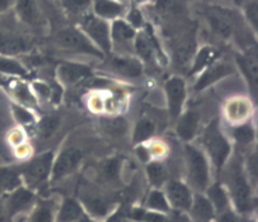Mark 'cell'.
<instances>
[{
  "label": "cell",
  "mask_w": 258,
  "mask_h": 222,
  "mask_svg": "<svg viewBox=\"0 0 258 222\" xmlns=\"http://www.w3.org/2000/svg\"><path fill=\"white\" fill-rule=\"evenodd\" d=\"M204 143L207 146L208 151L214 158V162L218 167H222L224 160L227 158L230 152V147L226 142V139L222 136L219 130L216 128V123H212L211 126L208 127L204 134Z\"/></svg>",
  "instance_id": "1"
},
{
  "label": "cell",
  "mask_w": 258,
  "mask_h": 222,
  "mask_svg": "<svg viewBox=\"0 0 258 222\" xmlns=\"http://www.w3.org/2000/svg\"><path fill=\"white\" fill-rule=\"evenodd\" d=\"M57 43L63 49H69L73 51H80V53H89V54L100 55L95 47L91 45L88 39L80 31L76 30H63L57 35Z\"/></svg>",
  "instance_id": "2"
},
{
  "label": "cell",
  "mask_w": 258,
  "mask_h": 222,
  "mask_svg": "<svg viewBox=\"0 0 258 222\" xmlns=\"http://www.w3.org/2000/svg\"><path fill=\"white\" fill-rule=\"evenodd\" d=\"M186 154L189 160V172L192 182L199 189H206L208 183V167L204 156L202 155V152L192 147L186 148Z\"/></svg>",
  "instance_id": "3"
},
{
  "label": "cell",
  "mask_w": 258,
  "mask_h": 222,
  "mask_svg": "<svg viewBox=\"0 0 258 222\" xmlns=\"http://www.w3.org/2000/svg\"><path fill=\"white\" fill-rule=\"evenodd\" d=\"M83 27L88 33L89 37L102 47V50L110 51V30H108L106 22H103L102 19H98V18L89 17L84 21Z\"/></svg>",
  "instance_id": "4"
},
{
  "label": "cell",
  "mask_w": 258,
  "mask_h": 222,
  "mask_svg": "<svg viewBox=\"0 0 258 222\" xmlns=\"http://www.w3.org/2000/svg\"><path fill=\"white\" fill-rule=\"evenodd\" d=\"M81 160V152L77 148H67L61 152L53 168V179L58 180L68 175L79 166Z\"/></svg>",
  "instance_id": "5"
},
{
  "label": "cell",
  "mask_w": 258,
  "mask_h": 222,
  "mask_svg": "<svg viewBox=\"0 0 258 222\" xmlns=\"http://www.w3.org/2000/svg\"><path fill=\"white\" fill-rule=\"evenodd\" d=\"M233 195L237 203V207L241 211H249L251 209V199H250L249 186L246 183L245 178L242 175L241 170H235L231 180Z\"/></svg>",
  "instance_id": "6"
},
{
  "label": "cell",
  "mask_w": 258,
  "mask_h": 222,
  "mask_svg": "<svg viewBox=\"0 0 258 222\" xmlns=\"http://www.w3.org/2000/svg\"><path fill=\"white\" fill-rule=\"evenodd\" d=\"M51 160H53V155L51 154H46V155L39 156L38 159L33 160L26 167L25 175L26 179L29 180V183L38 184L39 182H42L46 178L49 171H50Z\"/></svg>",
  "instance_id": "7"
},
{
  "label": "cell",
  "mask_w": 258,
  "mask_h": 222,
  "mask_svg": "<svg viewBox=\"0 0 258 222\" xmlns=\"http://www.w3.org/2000/svg\"><path fill=\"white\" fill-rule=\"evenodd\" d=\"M166 93L169 100V109L172 116H177L182 108V102L185 98V85L181 78H170L166 82Z\"/></svg>",
  "instance_id": "8"
},
{
  "label": "cell",
  "mask_w": 258,
  "mask_h": 222,
  "mask_svg": "<svg viewBox=\"0 0 258 222\" xmlns=\"http://www.w3.org/2000/svg\"><path fill=\"white\" fill-rule=\"evenodd\" d=\"M58 74L65 82H77L91 76V69L80 63H62L58 67Z\"/></svg>",
  "instance_id": "9"
},
{
  "label": "cell",
  "mask_w": 258,
  "mask_h": 222,
  "mask_svg": "<svg viewBox=\"0 0 258 222\" xmlns=\"http://www.w3.org/2000/svg\"><path fill=\"white\" fill-rule=\"evenodd\" d=\"M168 194L169 199L174 206L180 209H189L192 203V197H190L189 190L185 186L178 182H172L168 187Z\"/></svg>",
  "instance_id": "10"
},
{
  "label": "cell",
  "mask_w": 258,
  "mask_h": 222,
  "mask_svg": "<svg viewBox=\"0 0 258 222\" xmlns=\"http://www.w3.org/2000/svg\"><path fill=\"white\" fill-rule=\"evenodd\" d=\"M17 11L22 21L29 25H37L41 18L35 0H18Z\"/></svg>",
  "instance_id": "11"
},
{
  "label": "cell",
  "mask_w": 258,
  "mask_h": 222,
  "mask_svg": "<svg viewBox=\"0 0 258 222\" xmlns=\"http://www.w3.org/2000/svg\"><path fill=\"white\" fill-rule=\"evenodd\" d=\"M27 43L25 39L0 34V53L6 55H15L27 50Z\"/></svg>",
  "instance_id": "12"
},
{
  "label": "cell",
  "mask_w": 258,
  "mask_h": 222,
  "mask_svg": "<svg viewBox=\"0 0 258 222\" xmlns=\"http://www.w3.org/2000/svg\"><path fill=\"white\" fill-rule=\"evenodd\" d=\"M230 71H231V69H230L227 65H218V66H214L211 67V69H208L203 76L200 77V80L198 81V84L195 85V89L202 90V89H204L206 86H208V85H211L212 82H216V81L220 80V78H223L224 76L230 74Z\"/></svg>",
  "instance_id": "13"
},
{
  "label": "cell",
  "mask_w": 258,
  "mask_h": 222,
  "mask_svg": "<svg viewBox=\"0 0 258 222\" xmlns=\"http://www.w3.org/2000/svg\"><path fill=\"white\" fill-rule=\"evenodd\" d=\"M198 124H199V116H198V114L188 112L178 123L177 132L180 135V138L184 139V140H189V139L194 138L196 128H198Z\"/></svg>",
  "instance_id": "14"
},
{
  "label": "cell",
  "mask_w": 258,
  "mask_h": 222,
  "mask_svg": "<svg viewBox=\"0 0 258 222\" xmlns=\"http://www.w3.org/2000/svg\"><path fill=\"white\" fill-rule=\"evenodd\" d=\"M112 67L118 73L127 77H138L142 73V66L136 59L115 58L112 61Z\"/></svg>",
  "instance_id": "15"
},
{
  "label": "cell",
  "mask_w": 258,
  "mask_h": 222,
  "mask_svg": "<svg viewBox=\"0 0 258 222\" xmlns=\"http://www.w3.org/2000/svg\"><path fill=\"white\" fill-rule=\"evenodd\" d=\"M95 13L99 17L115 18L123 13V7L112 0H95Z\"/></svg>",
  "instance_id": "16"
},
{
  "label": "cell",
  "mask_w": 258,
  "mask_h": 222,
  "mask_svg": "<svg viewBox=\"0 0 258 222\" xmlns=\"http://www.w3.org/2000/svg\"><path fill=\"white\" fill-rule=\"evenodd\" d=\"M195 38L190 35V37H188V38H185L184 41L178 43L177 47H176V51H174V58H176L178 63H185L186 61H189L190 57L195 53Z\"/></svg>",
  "instance_id": "17"
},
{
  "label": "cell",
  "mask_w": 258,
  "mask_h": 222,
  "mask_svg": "<svg viewBox=\"0 0 258 222\" xmlns=\"http://www.w3.org/2000/svg\"><path fill=\"white\" fill-rule=\"evenodd\" d=\"M31 201H33V194L30 193L29 190H17L10 199V211L11 214L18 213V211L26 209L31 203Z\"/></svg>",
  "instance_id": "18"
},
{
  "label": "cell",
  "mask_w": 258,
  "mask_h": 222,
  "mask_svg": "<svg viewBox=\"0 0 258 222\" xmlns=\"http://www.w3.org/2000/svg\"><path fill=\"white\" fill-rule=\"evenodd\" d=\"M81 217L80 206L77 205V202L73 199H67L63 202L61 211H59V222H73L77 221Z\"/></svg>",
  "instance_id": "19"
},
{
  "label": "cell",
  "mask_w": 258,
  "mask_h": 222,
  "mask_svg": "<svg viewBox=\"0 0 258 222\" xmlns=\"http://www.w3.org/2000/svg\"><path fill=\"white\" fill-rule=\"evenodd\" d=\"M210 23H211L212 30H214L218 35H220L222 38H229V37H231V34H233L234 31V27L229 19L220 17V15H211V17H210Z\"/></svg>",
  "instance_id": "20"
},
{
  "label": "cell",
  "mask_w": 258,
  "mask_h": 222,
  "mask_svg": "<svg viewBox=\"0 0 258 222\" xmlns=\"http://www.w3.org/2000/svg\"><path fill=\"white\" fill-rule=\"evenodd\" d=\"M238 65L241 66L249 81L254 85V88L257 86V80H258V67L257 62L254 59L249 58V57H243V55H238Z\"/></svg>",
  "instance_id": "21"
},
{
  "label": "cell",
  "mask_w": 258,
  "mask_h": 222,
  "mask_svg": "<svg viewBox=\"0 0 258 222\" xmlns=\"http://www.w3.org/2000/svg\"><path fill=\"white\" fill-rule=\"evenodd\" d=\"M157 9L161 14L178 15L185 11V3H184V0H158Z\"/></svg>",
  "instance_id": "22"
},
{
  "label": "cell",
  "mask_w": 258,
  "mask_h": 222,
  "mask_svg": "<svg viewBox=\"0 0 258 222\" xmlns=\"http://www.w3.org/2000/svg\"><path fill=\"white\" fill-rule=\"evenodd\" d=\"M216 55H218V53H216L215 49H212V47H203V49L199 51V54L196 55L195 63H194V66H192L190 73H196V71L202 70L203 67L210 65V63L215 59Z\"/></svg>",
  "instance_id": "23"
},
{
  "label": "cell",
  "mask_w": 258,
  "mask_h": 222,
  "mask_svg": "<svg viewBox=\"0 0 258 222\" xmlns=\"http://www.w3.org/2000/svg\"><path fill=\"white\" fill-rule=\"evenodd\" d=\"M19 184V175L13 168H0V190H14Z\"/></svg>",
  "instance_id": "24"
},
{
  "label": "cell",
  "mask_w": 258,
  "mask_h": 222,
  "mask_svg": "<svg viewBox=\"0 0 258 222\" xmlns=\"http://www.w3.org/2000/svg\"><path fill=\"white\" fill-rule=\"evenodd\" d=\"M194 210L195 214L202 219H210L214 214V209H212L211 202L208 201L207 198L198 195L195 199V205H194Z\"/></svg>",
  "instance_id": "25"
},
{
  "label": "cell",
  "mask_w": 258,
  "mask_h": 222,
  "mask_svg": "<svg viewBox=\"0 0 258 222\" xmlns=\"http://www.w3.org/2000/svg\"><path fill=\"white\" fill-rule=\"evenodd\" d=\"M136 35L134 30L130 26L122 21H116L112 26V37L118 41H126V39H132Z\"/></svg>",
  "instance_id": "26"
},
{
  "label": "cell",
  "mask_w": 258,
  "mask_h": 222,
  "mask_svg": "<svg viewBox=\"0 0 258 222\" xmlns=\"http://www.w3.org/2000/svg\"><path fill=\"white\" fill-rule=\"evenodd\" d=\"M154 132V124L150 120H142L138 123V126L134 132V142H142L150 138Z\"/></svg>",
  "instance_id": "27"
},
{
  "label": "cell",
  "mask_w": 258,
  "mask_h": 222,
  "mask_svg": "<svg viewBox=\"0 0 258 222\" xmlns=\"http://www.w3.org/2000/svg\"><path fill=\"white\" fill-rule=\"evenodd\" d=\"M103 127L104 130L111 135H115V136H120L126 132L127 124L123 119H111V120H106L103 122Z\"/></svg>",
  "instance_id": "28"
},
{
  "label": "cell",
  "mask_w": 258,
  "mask_h": 222,
  "mask_svg": "<svg viewBox=\"0 0 258 222\" xmlns=\"http://www.w3.org/2000/svg\"><path fill=\"white\" fill-rule=\"evenodd\" d=\"M210 198H211V201L214 202V205L218 207L219 210L224 209L226 205H227V197H226V193H224V190L215 184V186H212L211 189H210Z\"/></svg>",
  "instance_id": "29"
},
{
  "label": "cell",
  "mask_w": 258,
  "mask_h": 222,
  "mask_svg": "<svg viewBox=\"0 0 258 222\" xmlns=\"http://www.w3.org/2000/svg\"><path fill=\"white\" fill-rule=\"evenodd\" d=\"M148 175L150 182H152L153 184H156V186H160V184L164 183V180H165V171H164L162 166L158 163H152L149 166Z\"/></svg>",
  "instance_id": "30"
},
{
  "label": "cell",
  "mask_w": 258,
  "mask_h": 222,
  "mask_svg": "<svg viewBox=\"0 0 258 222\" xmlns=\"http://www.w3.org/2000/svg\"><path fill=\"white\" fill-rule=\"evenodd\" d=\"M91 0H62L63 9L71 14L83 13L84 10L88 9Z\"/></svg>",
  "instance_id": "31"
},
{
  "label": "cell",
  "mask_w": 258,
  "mask_h": 222,
  "mask_svg": "<svg viewBox=\"0 0 258 222\" xmlns=\"http://www.w3.org/2000/svg\"><path fill=\"white\" fill-rule=\"evenodd\" d=\"M148 205L150 206L152 209L161 210V211H166V210L169 209L165 197H164L160 191H153V193L149 195Z\"/></svg>",
  "instance_id": "32"
},
{
  "label": "cell",
  "mask_w": 258,
  "mask_h": 222,
  "mask_svg": "<svg viewBox=\"0 0 258 222\" xmlns=\"http://www.w3.org/2000/svg\"><path fill=\"white\" fill-rule=\"evenodd\" d=\"M133 218H136L138 221L145 222H166L165 217H162L160 214L153 213V211H142V210H136L132 215Z\"/></svg>",
  "instance_id": "33"
},
{
  "label": "cell",
  "mask_w": 258,
  "mask_h": 222,
  "mask_svg": "<svg viewBox=\"0 0 258 222\" xmlns=\"http://www.w3.org/2000/svg\"><path fill=\"white\" fill-rule=\"evenodd\" d=\"M136 47H137V51H138V54H140L142 58L150 59L153 50H152V46H150V43H149V41L146 39V37L140 35L136 41Z\"/></svg>",
  "instance_id": "34"
},
{
  "label": "cell",
  "mask_w": 258,
  "mask_h": 222,
  "mask_svg": "<svg viewBox=\"0 0 258 222\" xmlns=\"http://www.w3.org/2000/svg\"><path fill=\"white\" fill-rule=\"evenodd\" d=\"M57 126H58V119L55 118V116H49V118L45 119L42 124H41V128H39L42 138H49L54 132Z\"/></svg>",
  "instance_id": "35"
},
{
  "label": "cell",
  "mask_w": 258,
  "mask_h": 222,
  "mask_svg": "<svg viewBox=\"0 0 258 222\" xmlns=\"http://www.w3.org/2000/svg\"><path fill=\"white\" fill-rule=\"evenodd\" d=\"M0 71L5 73H13V74H25V69L21 67L17 62L14 61H9V59H3L0 61Z\"/></svg>",
  "instance_id": "36"
},
{
  "label": "cell",
  "mask_w": 258,
  "mask_h": 222,
  "mask_svg": "<svg viewBox=\"0 0 258 222\" xmlns=\"http://www.w3.org/2000/svg\"><path fill=\"white\" fill-rule=\"evenodd\" d=\"M119 172V160L118 159H111L108 160L104 166V175L108 179H115L118 176Z\"/></svg>",
  "instance_id": "37"
},
{
  "label": "cell",
  "mask_w": 258,
  "mask_h": 222,
  "mask_svg": "<svg viewBox=\"0 0 258 222\" xmlns=\"http://www.w3.org/2000/svg\"><path fill=\"white\" fill-rule=\"evenodd\" d=\"M87 206L92 213L98 214V215H103L107 211V205L102 199H89V201H87Z\"/></svg>",
  "instance_id": "38"
},
{
  "label": "cell",
  "mask_w": 258,
  "mask_h": 222,
  "mask_svg": "<svg viewBox=\"0 0 258 222\" xmlns=\"http://www.w3.org/2000/svg\"><path fill=\"white\" fill-rule=\"evenodd\" d=\"M31 222H51V211L47 206H42L37 210Z\"/></svg>",
  "instance_id": "39"
},
{
  "label": "cell",
  "mask_w": 258,
  "mask_h": 222,
  "mask_svg": "<svg viewBox=\"0 0 258 222\" xmlns=\"http://www.w3.org/2000/svg\"><path fill=\"white\" fill-rule=\"evenodd\" d=\"M235 138L238 142L247 143L253 139V131L250 130L249 127H241L235 131Z\"/></svg>",
  "instance_id": "40"
},
{
  "label": "cell",
  "mask_w": 258,
  "mask_h": 222,
  "mask_svg": "<svg viewBox=\"0 0 258 222\" xmlns=\"http://www.w3.org/2000/svg\"><path fill=\"white\" fill-rule=\"evenodd\" d=\"M246 14H247V17H249V21L253 23L254 29H257V26H258V7H257V3H255V2H254V3H251V5L247 6Z\"/></svg>",
  "instance_id": "41"
},
{
  "label": "cell",
  "mask_w": 258,
  "mask_h": 222,
  "mask_svg": "<svg viewBox=\"0 0 258 222\" xmlns=\"http://www.w3.org/2000/svg\"><path fill=\"white\" fill-rule=\"evenodd\" d=\"M14 112H15V118L21 123H30L33 120V116L21 106H14Z\"/></svg>",
  "instance_id": "42"
},
{
  "label": "cell",
  "mask_w": 258,
  "mask_h": 222,
  "mask_svg": "<svg viewBox=\"0 0 258 222\" xmlns=\"http://www.w3.org/2000/svg\"><path fill=\"white\" fill-rule=\"evenodd\" d=\"M130 22H132L133 26H136V27H140V26L142 25V17H141L140 11L133 10L132 13H130Z\"/></svg>",
  "instance_id": "43"
},
{
  "label": "cell",
  "mask_w": 258,
  "mask_h": 222,
  "mask_svg": "<svg viewBox=\"0 0 258 222\" xmlns=\"http://www.w3.org/2000/svg\"><path fill=\"white\" fill-rule=\"evenodd\" d=\"M220 222H241V221H238L237 217H235L234 214L226 213L222 215V218H220Z\"/></svg>",
  "instance_id": "44"
},
{
  "label": "cell",
  "mask_w": 258,
  "mask_h": 222,
  "mask_svg": "<svg viewBox=\"0 0 258 222\" xmlns=\"http://www.w3.org/2000/svg\"><path fill=\"white\" fill-rule=\"evenodd\" d=\"M9 7V0H0V13Z\"/></svg>",
  "instance_id": "45"
},
{
  "label": "cell",
  "mask_w": 258,
  "mask_h": 222,
  "mask_svg": "<svg viewBox=\"0 0 258 222\" xmlns=\"http://www.w3.org/2000/svg\"><path fill=\"white\" fill-rule=\"evenodd\" d=\"M108 222H122V218H120L119 214H116V215H114V217H111L110 219H108Z\"/></svg>",
  "instance_id": "46"
},
{
  "label": "cell",
  "mask_w": 258,
  "mask_h": 222,
  "mask_svg": "<svg viewBox=\"0 0 258 222\" xmlns=\"http://www.w3.org/2000/svg\"><path fill=\"white\" fill-rule=\"evenodd\" d=\"M5 209H3V205L0 203V222H5Z\"/></svg>",
  "instance_id": "47"
},
{
  "label": "cell",
  "mask_w": 258,
  "mask_h": 222,
  "mask_svg": "<svg viewBox=\"0 0 258 222\" xmlns=\"http://www.w3.org/2000/svg\"><path fill=\"white\" fill-rule=\"evenodd\" d=\"M77 222H91V221H88V219H80V221H77Z\"/></svg>",
  "instance_id": "48"
}]
</instances>
